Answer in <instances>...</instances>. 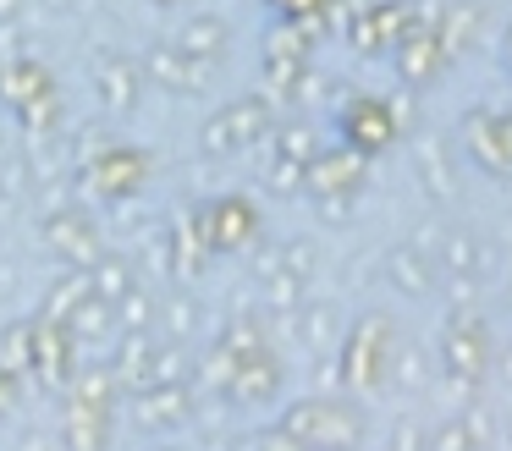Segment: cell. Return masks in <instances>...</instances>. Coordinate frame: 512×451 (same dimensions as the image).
Returning a JSON list of instances; mask_svg holds the SVG:
<instances>
[{
	"mask_svg": "<svg viewBox=\"0 0 512 451\" xmlns=\"http://www.w3.org/2000/svg\"><path fill=\"white\" fill-rule=\"evenodd\" d=\"M0 105L12 110L34 138L56 132L61 116V94H56V77H50L45 61L34 55H17V61H0Z\"/></svg>",
	"mask_w": 512,
	"mask_h": 451,
	"instance_id": "obj_1",
	"label": "cell"
},
{
	"mask_svg": "<svg viewBox=\"0 0 512 451\" xmlns=\"http://www.w3.org/2000/svg\"><path fill=\"white\" fill-rule=\"evenodd\" d=\"M78 187L94 198H105V204H122V198H133L138 187H144L149 176V154L127 149V143H105L100 154H94L89 165H78Z\"/></svg>",
	"mask_w": 512,
	"mask_h": 451,
	"instance_id": "obj_2",
	"label": "cell"
},
{
	"mask_svg": "<svg viewBox=\"0 0 512 451\" xmlns=\"http://www.w3.org/2000/svg\"><path fill=\"white\" fill-rule=\"evenodd\" d=\"M72 374H78V341H72V330L34 314V369H28V380L67 385Z\"/></svg>",
	"mask_w": 512,
	"mask_h": 451,
	"instance_id": "obj_3",
	"label": "cell"
},
{
	"mask_svg": "<svg viewBox=\"0 0 512 451\" xmlns=\"http://www.w3.org/2000/svg\"><path fill=\"white\" fill-rule=\"evenodd\" d=\"M45 242L72 264V270H89V264L100 259V231H94V220L83 215V209H67V204L45 215Z\"/></svg>",
	"mask_w": 512,
	"mask_h": 451,
	"instance_id": "obj_4",
	"label": "cell"
},
{
	"mask_svg": "<svg viewBox=\"0 0 512 451\" xmlns=\"http://www.w3.org/2000/svg\"><path fill=\"white\" fill-rule=\"evenodd\" d=\"M138 94H144V66L127 61V55H105L100 66H94V99H100L111 116H127V110L138 105Z\"/></svg>",
	"mask_w": 512,
	"mask_h": 451,
	"instance_id": "obj_5",
	"label": "cell"
},
{
	"mask_svg": "<svg viewBox=\"0 0 512 451\" xmlns=\"http://www.w3.org/2000/svg\"><path fill=\"white\" fill-rule=\"evenodd\" d=\"M144 77H155V83L166 88H204V77H210V61H188V55L177 50V39H160L144 50Z\"/></svg>",
	"mask_w": 512,
	"mask_h": 451,
	"instance_id": "obj_6",
	"label": "cell"
},
{
	"mask_svg": "<svg viewBox=\"0 0 512 451\" xmlns=\"http://www.w3.org/2000/svg\"><path fill=\"white\" fill-rule=\"evenodd\" d=\"M105 440H111V413H105V407H78V402H67L61 446H67V451H105Z\"/></svg>",
	"mask_w": 512,
	"mask_h": 451,
	"instance_id": "obj_7",
	"label": "cell"
},
{
	"mask_svg": "<svg viewBox=\"0 0 512 451\" xmlns=\"http://www.w3.org/2000/svg\"><path fill=\"white\" fill-rule=\"evenodd\" d=\"M83 297H89V270H72V264H67V270H61V281L45 292V308H39V319H50V325H67L72 308H78Z\"/></svg>",
	"mask_w": 512,
	"mask_h": 451,
	"instance_id": "obj_8",
	"label": "cell"
},
{
	"mask_svg": "<svg viewBox=\"0 0 512 451\" xmlns=\"http://www.w3.org/2000/svg\"><path fill=\"white\" fill-rule=\"evenodd\" d=\"M226 44V22L221 17H188L177 33V50L188 55V61H215Z\"/></svg>",
	"mask_w": 512,
	"mask_h": 451,
	"instance_id": "obj_9",
	"label": "cell"
},
{
	"mask_svg": "<svg viewBox=\"0 0 512 451\" xmlns=\"http://www.w3.org/2000/svg\"><path fill=\"white\" fill-rule=\"evenodd\" d=\"M67 330H72V341H105V336H116V303H105V297L89 292L78 308H72Z\"/></svg>",
	"mask_w": 512,
	"mask_h": 451,
	"instance_id": "obj_10",
	"label": "cell"
},
{
	"mask_svg": "<svg viewBox=\"0 0 512 451\" xmlns=\"http://www.w3.org/2000/svg\"><path fill=\"white\" fill-rule=\"evenodd\" d=\"M149 369H155V341L133 330V336H127L122 347L111 352V374H116L122 385H138V380H149Z\"/></svg>",
	"mask_w": 512,
	"mask_h": 451,
	"instance_id": "obj_11",
	"label": "cell"
},
{
	"mask_svg": "<svg viewBox=\"0 0 512 451\" xmlns=\"http://www.w3.org/2000/svg\"><path fill=\"white\" fill-rule=\"evenodd\" d=\"M0 369L28 380V369H34V319L6 325V336H0Z\"/></svg>",
	"mask_w": 512,
	"mask_h": 451,
	"instance_id": "obj_12",
	"label": "cell"
},
{
	"mask_svg": "<svg viewBox=\"0 0 512 451\" xmlns=\"http://www.w3.org/2000/svg\"><path fill=\"white\" fill-rule=\"evenodd\" d=\"M72 402L78 407H105V413H111V402H116V374H111V363H105V369H78L72 374Z\"/></svg>",
	"mask_w": 512,
	"mask_h": 451,
	"instance_id": "obj_13",
	"label": "cell"
},
{
	"mask_svg": "<svg viewBox=\"0 0 512 451\" xmlns=\"http://www.w3.org/2000/svg\"><path fill=\"white\" fill-rule=\"evenodd\" d=\"M89 292L105 297V303H116V297L133 292V270H127V259H116V253H100V259L89 264Z\"/></svg>",
	"mask_w": 512,
	"mask_h": 451,
	"instance_id": "obj_14",
	"label": "cell"
},
{
	"mask_svg": "<svg viewBox=\"0 0 512 451\" xmlns=\"http://www.w3.org/2000/svg\"><path fill=\"white\" fill-rule=\"evenodd\" d=\"M248 231V204L243 198H226V204H215L210 215H204V237L221 248V242H237Z\"/></svg>",
	"mask_w": 512,
	"mask_h": 451,
	"instance_id": "obj_15",
	"label": "cell"
},
{
	"mask_svg": "<svg viewBox=\"0 0 512 451\" xmlns=\"http://www.w3.org/2000/svg\"><path fill=\"white\" fill-rule=\"evenodd\" d=\"M171 413H177V391H171V385H149V396L138 402V418H144V424H166Z\"/></svg>",
	"mask_w": 512,
	"mask_h": 451,
	"instance_id": "obj_16",
	"label": "cell"
},
{
	"mask_svg": "<svg viewBox=\"0 0 512 451\" xmlns=\"http://www.w3.org/2000/svg\"><path fill=\"white\" fill-rule=\"evenodd\" d=\"M149 314H155V308H149V292H127V297H116V325H127V330H144L149 325Z\"/></svg>",
	"mask_w": 512,
	"mask_h": 451,
	"instance_id": "obj_17",
	"label": "cell"
},
{
	"mask_svg": "<svg viewBox=\"0 0 512 451\" xmlns=\"http://www.w3.org/2000/svg\"><path fill=\"white\" fill-rule=\"evenodd\" d=\"M17 55H28L23 28H17V22H0V61H17Z\"/></svg>",
	"mask_w": 512,
	"mask_h": 451,
	"instance_id": "obj_18",
	"label": "cell"
},
{
	"mask_svg": "<svg viewBox=\"0 0 512 451\" xmlns=\"http://www.w3.org/2000/svg\"><path fill=\"white\" fill-rule=\"evenodd\" d=\"M17 385H23V380H17V374H6V369H0V413H6V407H12Z\"/></svg>",
	"mask_w": 512,
	"mask_h": 451,
	"instance_id": "obj_19",
	"label": "cell"
},
{
	"mask_svg": "<svg viewBox=\"0 0 512 451\" xmlns=\"http://www.w3.org/2000/svg\"><path fill=\"white\" fill-rule=\"evenodd\" d=\"M23 6H28V0H0V22H17V17H23Z\"/></svg>",
	"mask_w": 512,
	"mask_h": 451,
	"instance_id": "obj_20",
	"label": "cell"
},
{
	"mask_svg": "<svg viewBox=\"0 0 512 451\" xmlns=\"http://www.w3.org/2000/svg\"><path fill=\"white\" fill-rule=\"evenodd\" d=\"M50 6H56V11H72V6H78V0H50Z\"/></svg>",
	"mask_w": 512,
	"mask_h": 451,
	"instance_id": "obj_21",
	"label": "cell"
},
{
	"mask_svg": "<svg viewBox=\"0 0 512 451\" xmlns=\"http://www.w3.org/2000/svg\"><path fill=\"white\" fill-rule=\"evenodd\" d=\"M155 6H160V11H171V6H182V0H155Z\"/></svg>",
	"mask_w": 512,
	"mask_h": 451,
	"instance_id": "obj_22",
	"label": "cell"
}]
</instances>
